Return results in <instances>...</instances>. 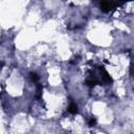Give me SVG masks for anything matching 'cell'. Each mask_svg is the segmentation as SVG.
<instances>
[{
    "label": "cell",
    "instance_id": "cell-4",
    "mask_svg": "<svg viewBox=\"0 0 134 134\" xmlns=\"http://www.w3.org/2000/svg\"><path fill=\"white\" fill-rule=\"evenodd\" d=\"M95 125V119L94 118H91L90 121H89V126H94Z\"/></svg>",
    "mask_w": 134,
    "mask_h": 134
},
{
    "label": "cell",
    "instance_id": "cell-1",
    "mask_svg": "<svg viewBox=\"0 0 134 134\" xmlns=\"http://www.w3.org/2000/svg\"><path fill=\"white\" fill-rule=\"evenodd\" d=\"M125 2H112V1H102L99 2V8L104 13H109L113 10L114 8H117L118 6L122 5Z\"/></svg>",
    "mask_w": 134,
    "mask_h": 134
},
{
    "label": "cell",
    "instance_id": "cell-2",
    "mask_svg": "<svg viewBox=\"0 0 134 134\" xmlns=\"http://www.w3.org/2000/svg\"><path fill=\"white\" fill-rule=\"evenodd\" d=\"M68 112L71 113V114L77 113V106L75 105V103H73V102L70 103V105H69V107H68Z\"/></svg>",
    "mask_w": 134,
    "mask_h": 134
},
{
    "label": "cell",
    "instance_id": "cell-3",
    "mask_svg": "<svg viewBox=\"0 0 134 134\" xmlns=\"http://www.w3.org/2000/svg\"><path fill=\"white\" fill-rule=\"evenodd\" d=\"M29 76H30V79H31L34 82H38V80H39V76H38V74H37L36 72H30V73H29Z\"/></svg>",
    "mask_w": 134,
    "mask_h": 134
}]
</instances>
